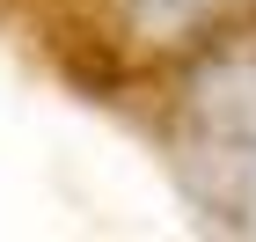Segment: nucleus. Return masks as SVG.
Returning <instances> with one entry per match:
<instances>
[{
	"label": "nucleus",
	"instance_id": "f257e3e1",
	"mask_svg": "<svg viewBox=\"0 0 256 242\" xmlns=\"http://www.w3.org/2000/svg\"><path fill=\"white\" fill-rule=\"evenodd\" d=\"M234 30H256V0H102V44L132 74H161Z\"/></svg>",
	"mask_w": 256,
	"mask_h": 242
},
{
	"label": "nucleus",
	"instance_id": "f03ea898",
	"mask_svg": "<svg viewBox=\"0 0 256 242\" xmlns=\"http://www.w3.org/2000/svg\"><path fill=\"white\" fill-rule=\"evenodd\" d=\"M168 161H176L183 191L198 213H212L220 227L256 235V140H198V132H168Z\"/></svg>",
	"mask_w": 256,
	"mask_h": 242
}]
</instances>
